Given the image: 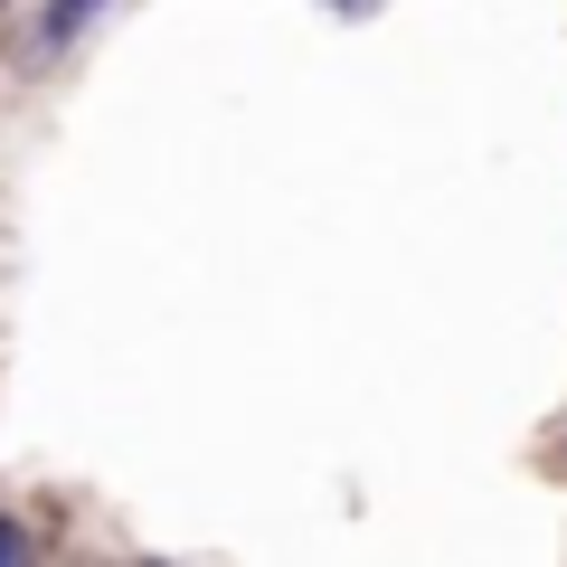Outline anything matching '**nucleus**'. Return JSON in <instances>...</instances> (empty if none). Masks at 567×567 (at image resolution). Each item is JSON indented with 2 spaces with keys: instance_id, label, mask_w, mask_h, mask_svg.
<instances>
[{
  "instance_id": "obj_2",
  "label": "nucleus",
  "mask_w": 567,
  "mask_h": 567,
  "mask_svg": "<svg viewBox=\"0 0 567 567\" xmlns=\"http://www.w3.org/2000/svg\"><path fill=\"white\" fill-rule=\"evenodd\" d=\"M29 548H39V539H29L20 520H0V567H10V558H29Z\"/></svg>"
},
{
  "instance_id": "obj_3",
  "label": "nucleus",
  "mask_w": 567,
  "mask_h": 567,
  "mask_svg": "<svg viewBox=\"0 0 567 567\" xmlns=\"http://www.w3.org/2000/svg\"><path fill=\"white\" fill-rule=\"evenodd\" d=\"M341 10H350V20H360V10H379V0H341Z\"/></svg>"
},
{
  "instance_id": "obj_1",
  "label": "nucleus",
  "mask_w": 567,
  "mask_h": 567,
  "mask_svg": "<svg viewBox=\"0 0 567 567\" xmlns=\"http://www.w3.org/2000/svg\"><path fill=\"white\" fill-rule=\"evenodd\" d=\"M95 10H104V0H48L39 39H48V48H66V39H76V29H85V20H95Z\"/></svg>"
}]
</instances>
